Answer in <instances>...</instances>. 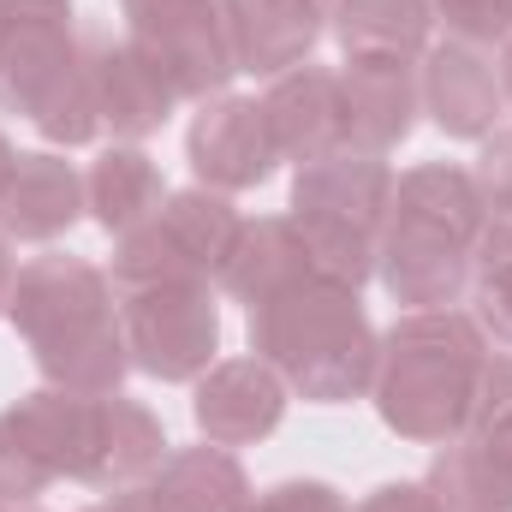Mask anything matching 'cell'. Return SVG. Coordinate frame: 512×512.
<instances>
[{"mask_svg":"<svg viewBox=\"0 0 512 512\" xmlns=\"http://www.w3.org/2000/svg\"><path fill=\"white\" fill-rule=\"evenodd\" d=\"M6 322L24 334L42 387L60 393H120L131 376V352L120 334V298L114 280L72 251H42L30 256L12 280Z\"/></svg>","mask_w":512,"mask_h":512,"instance_id":"6da1fadb","label":"cell"},{"mask_svg":"<svg viewBox=\"0 0 512 512\" xmlns=\"http://www.w3.org/2000/svg\"><path fill=\"white\" fill-rule=\"evenodd\" d=\"M489 334L465 310H405L376 346V417L399 441L447 447L471 435L477 382L489 364Z\"/></svg>","mask_w":512,"mask_h":512,"instance_id":"7a4b0ae2","label":"cell"},{"mask_svg":"<svg viewBox=\"0 0 512 512\" xmlns=\"http://www.w3.org/2000/svg\"><path fill=\"white\" fill-rule=\"evenodd\" d=\"M245 334H251L256 358L286 382V393H298L310 405L370 399L382 334L352 286L304 274L286 292L245 310Z\"/></svg>","mask_w":512,"mask_h":512,"instance_id":"3957f363","label":"cell"},{"mask_svg":"<svg viewBox=\"0 0 512 512\" xmlns=\"http://www.w3.org/2000/svg\"><path fill=\"white\" fill-rule=\"evenodd\" d=\"M393 167L382 155H322L310 167L292 173V227L304 239L310 274L364 292L376 280V256H382V227H387V203H393Z\"/></svg>","mask_w":512,"mask_h":512,"instance_id":"277c9868","label":"cell"},{"mask_svg":"<svg viewBox=\"0 0 512 512\" xmlns=\"http://www.w3.org/2000/svg\"><path fill=\"white\" fill-rule=\"evenodd\" d=\"M245 215L233 209V197L209 191V185H185V191H167L161 215L143 221L137 233L114 239V268L108 280L120 292H143V286H185V280H203L215 286L233 239H239Z\"/></svg>","mask_w":512,"mask_h":512,"instance_id":"5b68a950","label":"cell"},{"mask_svg":"<svg viewBox=\"0 0 512 512\" xmlns=\"http://www.w3.org/2000/svg\"><path fill=\"white\" fill-rule=\"evenodd\" d=\"M96 447V399L36 387L0 411V501L36 507L54 483H84Z\"/></svg>","mask_w":512,"mask_h":512,"instance_id":"8992f818","label":"cell"},{"mask_svg":"<svg viewBox=\"0 0 512 512\" xmlns=\"http://www.w3.org/2000/svg\"><path fill=\"white\" fill-rule=\"evenodd\" d=\"M120 334H126L131 370L155 382H197L221 358V304L215 286H143L120 292Z\"/></svg>","mask_w":512,"mask_h":512,"instance_id":"52a82bcc","label":"cell"},{"mask_svg":"<svg viewBox=\"0 0 512 512\" xmlns=\"http://www.w3.org/2000/svg\"><path fill=\"white\" fill-rule=\"evenodd\" d=\"M120 12L126 42L167 72L179 102H209L239 78L221 0H120Z\"/></svg>","mask_w":512,"mask_h":512,"instance_id":"ba28073f","label":"cell"},{"mask_svg":"<svg viewBox=\"0 0 512 512\" xmlns=\"http://www.w3.org/2000/svg\"><path fill=\"white\" fill-rule=\"evenodd\" d=\"M185 161L197 173V185L221 191V197H239L256 191L262 179H274L280 167V149H274V131L262 114V96H209L197 102V120L185 126Z\"/></svg>","mask_w":512,"mask_h":512,"instance_id":"9c48e42d","label":"cell"},{"mask_svg":"<svg viewBox=\"0 0 512 512\" xmlns=\"http://www.w3.org/2000/svg\"><path fill=\"white\" fill-rule=\"evenodd\" d=\"M417 84H423V114L441 137L483 143L489 131H501L507 90H501V66H495L489 48L429 42V54L417 60Z\"/></svg>","mask_w":512,"mask_h":512,"instance_id":"30bf717a","label":"cell"},{"mask_svg":"<svg viewBox=\"0 0 512 512\" xmlns=\"http://www.w3.org/2000/svg\"><path fill=\"white\" fill-rule=\"evenodd\" d=\"M286 382L256 358H215L197 382H191V417H197V435L215 441V447H256L280 429L286 417Z\"/></svg>","mask_w":512,"mask_h":512,"instance_id":"8fae6325","label":"cell"},{"mask_svg":"<svg viewBox=\"0 0 512 512\" xmlns=\"http://www.w3.org/2000/svg\"><path fill=\"white\" fill-rule=\"evenodd\" d=\"M251 501L256 489L239 453L203 441V447H173L149 483L108 495V512H251Z\"/></svg>","mask_w":512,"mask_h":512,"instance_id":"7c38bea8","label":"cell"},{"mask_svg":"<svg viewBox=\"0 0 512 512\" xmlns=\"http://www.w3.org/2000/svg\"><path fill=\"white\" fill-rule=\"evenodd\" d=\"M78 221H90L84 167L66 161V149H24L0 191V233L12 245H54Z\"/></svg>","mask_w":512,"mask_h":512,"instance_id":"4fadbf2b","label":"cell"},{"mask_svg":"<svg viewBox=\"0 0 512 512\" xmlns=\"http://www.w3.org/2000/svg\"><path fill=\"white\" fill-rule=\"evenodd\" d=\"M340 102H346V149L387 161L423 120L417 60H346Z\"/></svg>","mask_w":512,"mask_h":512,"instance_id":"5bb4252c","label":"cell"},{"mask_svg":"<svg viewBox=\"0 0 512 512\" xmlns=\"http://www.w3.org/2000/svg\"><path fill=\"white\" fill-rule=\"evenodd\" d=\"M90 54V84H96V114L102 131H114V143H143L149 131H161L179 114V90L167 84V72L131 48L126 36H102L84 48Z\"/></svg>","mask_w":512,"mask_h":512,"instance_id":"9a60e30c","label":"cell"},{"mask_svg":"<svg viewBox=\"0 0 512 512\" xmlns=\"http://www.w3.org/2000/svg\"><path fill=\"white\" fill-rule=\"evenodd\" d=\"M262 114H268L280 161H292V167H310V161L346 149V102H340V72L334 66H316V60L292 66L286 78L268 84Z\"/></svg>","mask_w":512,"mask_h":512,"instance_id":"2e32d148","label":"cell"},{"mask_svg":"<svg viewBox=\"0 0 512 512\" xmlns=\"http://www.w3.org/2000/svg\"><path fill=\"white\" fill-rule=\"evenodd\" d=\"M221 12H227L233 66L268 84L304 66L328 30V12H316L310 0H221Z\"/></svg>","mask_w":512,"mask_h":512,"instance_id":"e0dca14e","label":"cell"},{"mask_svg":"<svg viewBox=\"0 0 512 512\" xmlns=\"http://www.w3.org/2000/svg\"><path fill=\"white\" fill-rule=\"evenodd\" d=\"M376 280L405 310H453L471 292V251L441 239V233H417V227H393L387 221Z\"/></svg>","mask_w":512,"mask_h":512,"instance_id":"ac0fdd59","label":"cell"},{"mask_svg":"<svg viewBox=\"0 0 512 512\" xmlns=\"http://www.w3.org/2000/svg\"><path fill=\"white\" fill-rule=\"evenodd\" d=\"M393 227H417V233H441L465 251H477L483 227H489V203L471 179V167L459 161H423L411 173L393 179V203H387Z\"/></svg>","mask_w":512,"mask_h":512,"instance_id":"d6986e66","label":"cell"},{"mask_svg":"<svg viewBox=\"0 0 512 512\" xmlns=\"http://www.w3.org/2000/svg\"><path fill=\"white\" fill-rule=\"evenodd\" d=\"M167 453H173V441L143 399H126V393L96 399V447H90V471H84L90 489H102V495L137 489L167 465Z\"/></svg>","mask_w":512,"mask_h":512,"instance_id":"ffe728a7","label":"cell"},{"mask_svg":"<svg viewBox=\"0 0 512 512\" xmlns=\"http://www.w3.org/2000/svg\"><path fill=\"white\" fill-rule=\"evenodd\" d=\"M84 197H90V221L108 239H126L143 221L161 215L167 203V179L155 167V155L143 143H108L90 167H84Z\"/></svg>","mask_w":512,"mask_h":512,"instance_id":"44dd1931","label":"cell"},{"mask_svg":"<svg viewBox=\"0 0 512 512\" xmlns=\"http://www.w3.org/2000/svg\"><path fill=\"white\" fill-rule=\"evenodd\" d=\"M346 60H423L435 42L429 0H334L328 18Z\"/></svg>","mask_w":512,"mask_h":512,"instance_id":"7402d4cb","label":"cell"},{"mask_svg":"<svg viewBox=\"0 0 512 512\" xmlns=\"http://www.w3.org/2000/svg\"><path fill=\"white\" fill-rule=\"evenodd\" d=\"M304 274H310V256H304V239H298L292 215H256V221L239 227L233 256H227V268H221L215 286L251 310V304L286 292V286L304 280Z\"/></svg>","mask_w":512,"mask_h":512,"instance_id":"603a6c76","label":"cell"},{"mask_svg":"<svg viewBox=\"0 0 512 512\" xmlns=\"http://www.w3.org/2000/svg\"><path fill=\"white\" fill-rule=\"evenodd\" d=\"M72 66H84V48H78L72 24H42V30L0 36V114L30 120Z\"/></svg>","mask_w":512,"mask_h":512,"instance_id":"cb8c5ba5","label":"cell"},{"mask_svg":"<svg viewBox=\"0 0 512 512\" xmlns=\"http://www.w3.org/2000/svg\"><path fill=\"white\" fill-rule=\"evenodd\" d=\"M423 489L441 512H512V459L489 435H459L435 447Z\"/></svg>","mask_w":512,"mask_h":512,"instance_id":"d4e9b609","label":"cell"},{"mask_svg":"<svg viewBox=\"0 0 512 512\" xmlns=\"http://www.w3.org/2000/svg\"><path fill=\"white\" fill-rule=\"evenodd\" d=\"M471 316L495 352H512V215H489L471 251Z\"/></svg>","mask_w":512,"mask_h":512,"instance_id":"484cf974","label":"cell"},{"mask_svg":"<svg viewBox=\"0 0 512 512\" xmlns=\"http://www.w3.org/2000/svg\"><path fill=\"white\" fill-rule=\"evenodd\" d=\"M30 126L42 131V143H48V149H84V143H96V137H102L96 84H90V54H84V66H72V72L48 90V102L30 114Z\"/></svg>","mask_w":512,"mask_h":512,"instance_id":"4316f807","label":"cell"},{"mask_svg":"<svg viewBox=\"0 0 512 512\" xmlns=\"http://www.w3.org/2000/svg\"><path fill=\"white\" fill-rule=\"evenodd\" d=\"M435 24L447 30V42H471V48H501L512 36V0H429Z\"/></svg>","mask_w":512,"mask_h":512,"instance_id":"83f0119b","label":"cell"},{"mask_svg":"<svg viewBox=\"0 0 512 512\" xmlns=\"http://www.w3.org/2000/svg\"><path fill=\"white\" fill-rule=\"evenodd\" d=\"M471 179H477L489 215H512V126L489 131V137L477 143V167H471Z\"/></svg>","mask_w":512,"mask_h":512,"instance_id":"f1b7e54d","label":"cell"},{"mask_svg":"<svg viewBox=\"0 0 512 512\" xmlns=\"http://www.w3.org/2000/svg\"><path fill=\"white\" fill-rule=\"evenodd\" d=\"M251 512H352V501L334 483H322V477H286V483L262 489L251 501Z\"/></svg>","mask_w":512,"mask_h":512,"instance_id":"f546056e","label":"cell"},{"mask_svg":"<svg viewBox=\"0 0 512 512\" xmlns=\"http://www.w3.org/2000/svg\"><path fill=\"white\" fill-rule=\"evenodd\" d=\"M42 24H72V0H0V36Z\"/></svg>","mask_w":512,"mask_h":512,"instance_id":"4dcf8cb0","label":"cell"},{"mask_svg":"<svg viewBox=\"0 0 512 512\" xmlns=\"http://www.w3.org/2000/svg\"><path fill=\"white\" fill-rule=\"evenodd\" d=\"M352 512H441V507H435V495L423 483H382V489H370Z\"/></svg>","mask_w":512,"mask_h":512,"instance_id":"1f68e13d","label":"cell"},{"mask_svg":"<svg viewBox=\"0 0 512 512\" xmlns=\"http://www.w3.org/2000/svg\"><path fill=\"white\" fill-rule=\"evenodd\" d=\"M12 280H18V262H12V239L0 233V316H6V298H12Z\"/></svg>","mask_w":512,"mask_h":512,"instance_id":"d6a6232c","label":"cell"},{"mask_svg":"<svg viewBox=\"0 0 512 512\" xmlns=\"http://www.w3.org/2000/svg\"><path fill=\"white\" fill-rule=\"evenodd\" d=\"M495 66H501V90H507V114H512V36L501 42V60Z\"/></svg>","mask_w":512,"mask_h":512,"instance_id":"836d02e7","label":"cell"},{"mask_svg":"<svg viewBox=\"0 0 512 512\" xmlns=\"http://www.w3.org/2000/svg\"><path fill=\"white\" fill-rule=\"evenodd\" d=\"M12 167H18V149L6 143V131H0V191H6V179H12Z\"/></svg>","mask_w":512,"mask_h":512,"instance_id":"e575fe53","label":"cell"},{"mask_svg":"<svg viewBox=\"0 0 512 512\" xmlns=\"http://www.w3.org/2000/svg\"><path fill=\"white\" fill-rule=\"evenodd\" d=\"M310 6H316V12H328V18H334V0H310Z\"/></svg>","mask_w":512,"mask_h":512,"instance_id":"d590c367","label":"cell"},{"mask_svg":"<svg viewBox=\"0 0 512 512\" xmlns=\"http://www.w3.org/2000/svg\"><path fill=\"white\" fill-rule=\"evenodd\" d=\"M12 512H42V507H12Z\"/></svg>","mask_w":512,"mask_h":512,"instance_id":"8d00e7d4","label":"cell"},{"mask_svg":"<svg viewBox=\"0 0 512 512\" xmlns=\"http://www.w3.org/2000/svg\"><path fill=\"white\" fill-rule=\"evenodd\" d=\"M0 512H12V507H6V501H0Z\"/></svg>","mask_w":512,"mask_h":512,"instance_id":"74e56055","label":"cell"}]
</instances>
